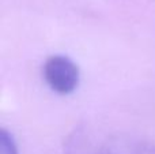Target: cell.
I'll list each match as a JSON object with an SVG mask.
<instances>
[{"instance_id": "cell-1", "label": "cell", "mask_w": 155, "mask_h": 154, "mask_svg": "<svg viewBox=\"0 0 155 154\" xmlns=\"http://www.w3.org/2000/svg\"><path fill=\"white\" fill-rule=\"evenodd\" d=\"M44 79L54 93L67 95L79 86L80 71L72 59L64 55H53L48 57L42 68Z\"/></svg>"}, {"instance_id": "cell-2", "label": "cell", "mask_w": 155, "mask_h": 154, "mask_svg": "<svg viewBox=\"0 0 155 154\" xmlns=\"http://www.w3.org/2000/svg\"><path fill=\"white\" fill-rule=\"evenodd\" d=\"M0 154H19L15 136L5 128L0 130Z\"/></svg>"}]
</instances>
